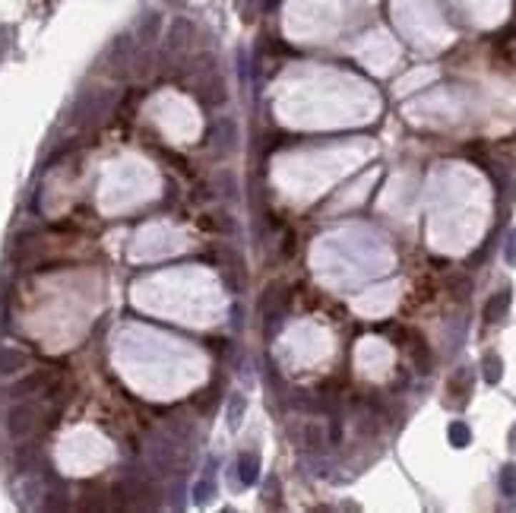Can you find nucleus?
Returning a JSON list of instances; mask_svg holds the SVG:
<instances>
[{"instance_id":"nucleus-1","label":"nucleus","mask_w":516,"mask_h":513,"mask_svg":"<svg viewBox=\"0 0 516 513\" xmlns=\"http://www.w3.org/2000/svg\"><path fill=\"white\" fill-rule=\"evenodd\" d=\"M114 99H117V92H111V89L83 92V95L76 99V105H73V121H76V124H95V121H101V117H108V111H111Z\"/></svg>"},{"instance_id":"nucleus-2","label":"nucleus","mask_w":516,"mask_h":513,"mask_svg":"<svg viewBox=\"0 0 516 513\" xmlns=\"http://www.w3.org/2000/svg\"><path fill=\"white\" fill-rule=\"evenodd\" d=\"M146 459H149L152 472L156 475H172L174 466H178V447H174V437L168 434H152L146 441Z\"/></svg>"},{"instance_id":"nucleus-3","label":"nucleus","mask_w":516,"mask_h":513,"mask_svg":"<svg viewBox=\"0 0 516 513\" xmlns=\"http://www.w3.org/2000/svg\"><path fill=\"white\" fill-rule=\"evenodd\" d=\"M39 422H41V409L35 406V402H16V406L6 412V431H10L13 437L32 434V431L39 428Z\"/></svg>"},{"instance_id":"nucleus-4","label":"nucleus","mask_w":516,"mask_h":513,"mask_svg":"<svg viewBox=\"0 0 516 513\" xmlns=\"http://www.w3.org/2000/svg\"><path fill=\"white\" fill-rule=\"evenodd\" d=\"M134 54H137V41L130 35H117L105 51V64L114 76H124L127 67H134Z\"/></svg>"},{"instance_id":"nucleus-5","label":"nucleus","mask_w":516,"mask_h":513,"mask_svg":"<svg viewBox=\"0 0 516 513\" xmlns=\"http://www.w3.org/2000/svg\"><path fill=\"white\" fill-rule=\"evenodd\" d=\"M194 35L197 29L190 19L178 16L172 26H168V41H165V57H184L187 54V48L194 45Z\"/></svg>"},{"instance_id":"nucleus-6","label":"nucleus","mask_w":516,"mask_h":513,"mask_svg":"<svg viewBox=\"0 0 516 513\" xmlns=\"http://www.w3.org/2000/svg\"><path fill=\"white\" fill-rule=\"evenodd\" d=\"M194 83H197V99H200L203 105H209V108L225 105L228 92H225V79L219 76V70L206 73V76H197Z\"/></svg>"},{"instance_id":"nucleus-7","label":"nucleus","mask_w":516,"mask_h":513,"mask_svg":"<svg viewBox=\"0 0 516 513\" xmlns=\"http://www.w3.org/2000/svg\"><path fill=\"white\" fill-rule=\"evenodd\" d=\"M292 441L298 447H304V450H327V431H323L320 422H301L298 431H292Z\"/></svg>"},{"instance_id":"nucleus-8","label":"nucleus","mask_w":516,"mask_h":513,"mask_svg":"<svg viewBox=\"0 0 516 513\" xmlns=\"http://www.w3.org/2000/svg\"><path fill=\"white\" fill-rule=\"evenodd\" d=\"M159 32H162V16L156 10L143 13L139 23H137V48H152L156 45V39H159Z\"/></svg>"},{"instance_id":"nucleus-9","label":"nucleus","mask_w":516,"mask_h":513,"mask_svg":"<svg viewBox=\"0 0 516 513\" xmlns=\"http://www.w3.org/2000/svg\"><path fill=\"white\" fill-rule=\"evenodd\" d=\"M241 143V134H238V124L232 121V117H219L216 124V149L228 156V152H234Z\"/></svg>"},{"instance_id":"nucleus-10","label":"nucleus","mask_w":516,"mask_h":513,"mask_svg":"<svg viewBox=\"0 0 516 513\" xmlns=\"http://www.w3.org/2000/svg\"><path fill=\"white\" fill-rule=\"evenodd\" d=\"M510 311V289H504V292H497V295L488 302V307H485V320L488 324H497L504 314Z\"/></svg>"},{"instance_id":"nucleus-11","label":"nucleus","mask_w":516,"mask_h":513,"mask_svg":"<svg viewBox=\"0 0 516 513\" xmlns=\"http://www.w3.org/2000/svg\"><path fill=\"white\" fill-rule=\"evenodd\" d=\"M48 380H51L48 374H45V371H39V374H32V377L19 380V384H16V387H13V390H10V397H13V399H23L26 393H35V390H41V387L48 384Z\"/></svg>"},{"instance_id":"nucleus-12","label":"nucleus","mask_w":516,"mask_h":513,"mask_svg":"<svg viewBox=\"0 0 516 513\" xmlns=\"http://www.w3.org/2000/svg\"><path fill=\"white\" fill-rule=\"evenodd\" d=\"M238 475L244 485H254L257 475H260V457H257V453H244V457L238 459Z\"/></svg>"},{"instance_id":"nucleus-13","label":"nucleus","mask_w":516,"mask_h":513,"mask_svg":"<svg viewBox=\"0 0 516 513\" xmlns=\"http://www.w3.org/2000/svg\"><path fill=\"white\" fill-rule=\"evenodd\" d=\"M26 368V355L16 349H0V374H13Z\"/></svg>"},{"instance_id":"nucleus-14","label":"nucleus","mask_w":516,"mask_h":513,"mask_svg":"<svg viewBox=\"0 0 516 513\" xmlns=\"http://www.w3.org/2000/svg\"><path fill=\"white\" fill-rule=\"evenodd\" d=\"M216 184H219V194H222L225 200H234V196H238V178H234L232 171H219Z\"/></svg>"},{"instance_id":"nucleus-15","label":"nucleus","mask_w":516,"mask_h":513,"mask_svg":"<svg viewBox=\"0 0 516 513\" xmlns=\"http://www.w3.org/2000/svg\"><path fill=\"white\" fill-rule=\"evenodd\" d=\"M472 441V431L466 428V422H453L450 424V444L453 447H469Z\"/></svg>"},{"instance_id":"nucleus-16","label":"nucleus","mask_w":516,"mask_h":513,"mask_svg":"<svg viewBox=\"0 0 516 513\" xmlns=\"http://www.w3.org/2000/svg\"><path fill=\"white\" fill-rule=\"evenodd\" d=\"M209 494H212V469H206V475L197 482V488H194V501L203 504V501H209Z\"/></svg>"},{"instance_id":"nucleus-17","label":"nucleus","mask_w":516,"mask_h":513,"mask_svg":"<svg viewBox=\"0 0 516 513\" xmlns=\"http://www.w3.org/2000/svg\"><path fill=\"white\" fill-rule=\"evenodd\" d=\"M500 491H504L507 497H516V466H504V472H500Z\"/></svg>"},{"instance_id":"nucleus-18","label":"nucleus","mask_w":516,"mask_h":513,"mask_svg":"<svg viewBox=\"0 0 516 513\" xmlns=\"http://www.w3.org/2000/svg\"><path fill=\"white\" fill-rule=\"evenodd\" d=\"M241 415H244V397H238V393H234V397H232V406H228V424H232V428H238V424H241Z\"/></svg>"},{"instance_id":"nucleus-19","label":"nucleus","mask_w":516,"mask_h":513,"mask_svg":"<svg viewBox=\"0 0 516 513\" xmlns=\"http://www.w3.org/2000/svg\"><path fill=\"white\" fill-rule=\"evenodd\" d=\"M485 380H488V384H497L500 380V358L497 355L485 358Z\"/></svg>"},{"instance_id":"nucleus-20","label":"nucleus","mask_w":516,"mask_h":513,"mask_svg":"<svg viewBox=\"0 0 516 513\" xmlns=\"http://www.w3.org/2000/svg\"><path fill=\"white\" fill-rule=\"evenodd\" d=\"M212 402H216V384H212L209 390H203L200 397H197V406H200L203 412H209V409H212Z\"/></svg>"},{"instance_id":"nucleus-21","label":"nucleus","mask_w":516,"mask_h":513,"mask_svg":"<svg viewBox=\"0 0 516 513\" xmlns=\"http://www.w3.org/2000/svg\"><path fill=\"white\" fill-rule=\"evenodd\" d=\"M504 256H507V263H516V231L507 234V251H504Z\"/></svg>"},{"instance_id":"nucleus-22","label":"nucleus","mask_w":516,"mask_h":513,"mask_svg":"<svg viewBox=\"0 0 516 513\" xmlns=\"http://www.w3.org/2000/svg\"><path fill=\"white\" fill-rule=\"evenodd\" d=\"M216 225H219L222 231H234V222H232V216H228V212H222V216H219Z\"/></svg>"}]
</instances>
